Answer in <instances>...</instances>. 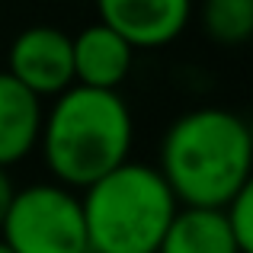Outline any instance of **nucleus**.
I'll list each match as a JSON object with an SVG mask.
<instances>
[{"mask_svg": "<svg viewBox=\"0 0 253 253\" xmlns=\"http://www.w3.org/2000/svg\"><path fill=\"white\" fill-rule=\"evenodd\" d=\"M161 176L179 205L221 209L250 186L253 138L237 112L192 109L167 128L161 144Z\"/></svg>", "mask_w": 253, "mask_h": 253, "instance_id": "nucleus-1", "label": "nucleus"}, {"mask_svg": "<svg viewBox=\"0 0 253 253\" xmlns=\"http://www.w3.org/2000/svg\"><path fill=\"white\" fill-rule=\"evenodd\" d=\"M135 141V122L119 90L68 86L55 96L48 116H42L45 164L51 176L68 189H86L128 161Z\"/></svg>", "mask_w": 253, "mask_h": 253, "instance_id": "nucleus-2", "label": "nucleus"}, {"mask_svg": "<svg viewBox=\"0 0 253 253\" xmlns=\"http://www.w3.org/2000/svg\"><path fill=\"white\" fill-rule=\"evenodd\" d=\"M90 253H157L179 202L157 167L125 161L81 196Z\"/></svg>", "mask_w": 253, "mask_h": 253, "instance_id": "nucleus-3", "label": "nucleus"}, {"mask_svg": "<svg viewBox=\"0 0 253 253\" xmlns=\"http://www.w3.org/2000/svg\"><path fill=\"white\" fill-rule=\"evenodd\" d=\"M10 253H90L81 196L61 183H32L13 192L0 224Z\"/></svg>", "mask_w": 253, "mask_h": 253, "instance_id": "nucleus-4", "label": "nucleus"}, {"mask_svg": "<svg viewBox=\"0 0 253 253\" xmlns=\"http://www.w3.org/2000/svg\"><path fill=\"white\" fill-rule=\"evenodd\" d=\"M6 74H13L39 99L74 86V45L58 26H29L10 45Z\"/></svg>", "mask_w": 253, "mask_h": 253, "instance_id": "nucleus-5", "label": "nucleus"}, {"mask_svg": "<svg viewBox=\"0 0 253 253\" xmlns=\"http://www.w3.org/2000/svg\"><path fill=\"white\" fill-rule=\"evenodd\" d=\"M99 23L131 48H164L183 36L192 16V0H96Z\"/></svg>", "mask_w": 253, "mask_h": 253, "instance_id": "nucleus-6", "label": "nucleus"}, {"mask_svg": "<svg viewBox=\"0 0 253 253\" xmlns=\"http://www.w3.org/2000/svg\"><path fill=\"white\" fill-rule=\"evenodd\" d=\"M74 45V84L93 86V90H119L135 64V48L106 23L84 26Z\"/></svg>", "mask_w": 253, "mask_h": 253, "instance_id": "nucleus-7", "label": "nucleus"}, {"mask_svg": "<svg viewBox=\"0 0 253 253\" xmlns=\"http://www.w3.org/2000/svg\"><path fill=\"white\" fill-rule=\"evenodd\" d=\"M42 99L13 74L0 71V167H13L39 144Z\"/></svg>", "mask_w": 253, "mask_h": 253, "instance_id": "nucleus-8", "label": "nucleus"}, {"mask_svg": "<svg viewBox=\"0 0 253 253\" xmlns=\"http://www.w3.org/2000/svg\"><path fill=\"white\" fill-rule=\"evenodd\" d=\"M157 253H241L221 209L179 205Z\"/></svg>", "mask_w": 253, "mask_h": 253, "instance_id": "nucleus-9", "label": "nucleus"}, {"mask_svg": "<svg viewBox=\"0 0 253 253\" xmlns=\"http://www.w3.org/2000/svg\"><path fill=\"white\" fill-rule=\"evenodd\" d=\"M202 26L218 45H241L253 36V0H205Z\"/></svg>", "mask_w": 253, "mask_h": 253, "instance_id": "nucleus-10", "label": "nucleus"}, {"mask_svg": "<svg viewBox=\"0 0 253 253\" xmlns=\"http://www.w3.org/2000/svg\"><path fill=\"white\" fill-rule=\"evenodd\" d=\"M224 221H228L231 237L237 241L241 253H253V183L244 186L234 199L221 205Z\"/></svg>", "mask_w": 253, "mask_h": 253, "instance_id": "nucleus-11", "label": "nucleus"}, {"mask_svg": "<svg viewBox=\"0 0 253 253\" xmlns=\"http://www.w3.org/2000/svg\"><path fill=\"white\" fill-rule=\"evenodd\" d=\"M13 192H16V186H13L10 173H6V167H0V224H3L6 209H10V202H13Z\"/></svg>", "mask_w": 253, "mask_h": 253, "instance_id": "nucleus-12", "label": "nucleus"}, {"mask_svg": "<svg viewBox=\"0 0 253 253\" xmlns=\"http://www.w3.org/2000/svg\"><path fill=\"white\" fill-rule=\"evenodd\" d=\"M0 253H10V247H6V244H3V241H0Z\"/></svg>", "mask_w": 253, "mask_h": 253, "instance_id": "nucleus-13", "label": "nucleus"}]
</instances>
